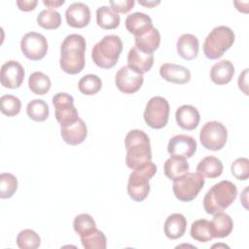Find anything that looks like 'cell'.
<instances>
[{
	"label": "cell",
	"instance_id": "1",
	"mask_svg": "<svg viewBox=\"0 0 249 249\" xmlns=\"http://www.w3.org/2000/svg\"><path fill=\"white\" fill-rule=\"evenodd\" d=\"M86 40L80 34H70L65 37L60 47V67L68 74L80 73L86 63Z\"/></svg>",
	"mask_w": 249,
	"mask_h": 249
},
{
	"label": "cell",
	"instance_id": "2",
	"mask_svg": "<svg viewBox=\"0 0 249 249\" xmlns=\"http://www.w3.org/2000/svg\"><path fill=\"white\" fill-rule=\"evenodd\" d=\"M126 148L125 163L135 170L152 160V151L148 135L140 129H131L124 138Z\"/></svg>",
	"mask_w": 249,
	"mask_h": 249
},
{
	"label": "cell",
	"instance_id": "3",
	"mask_svg": "<svg viewBox=\"0 0 249 249\" xmlns=\"http://www.w3.org/2000/svg\"><path fill=\"white\" fill-rule=\"evenodd\" d=\"M236 196V186L229 180H223L213 185L205 194L203 198L204 210L213 215L222 212L235 200Z\"/></svg>",
	"mask_w": 249,
	"mask_h": 249
},
{
	"label": "cell",
	"instance_id": "4",
	"mask_svg": "<svg viewBox=\"0 0 249 249\" xmlns=\"http://www.w3.org/2000/svg\"><path fill=\"white\" fill-rule=\"evenodd\" d=\"M123 51V42L117 35L104 36L97 42L91 51L93 62L100 68L109 69L116 65Z\"/></svg>",
	"mask_w": 249,
	"mask_h": 249
},
{
	"label": "cell",
	"instance_id": "5",
	"mask_svg": "<svg viewBox=\"0 0 249 249\" xmlns=\"http://www.w3.org/2000/svg\"><path fill=\"white\" fill-rule=\"evenodd\" d=\"M233 31L225 25L214 27L203 43V53L209 59H217L221 57L234 43Z\"/></svg>",
	"mask_w": 249,
	"mask_h": 249
},
{
	"label": "cell",
	"instance_id": "6",
	"mask_svg": "<svg viewBox=\"0 0 249 249\" xmlns=\"http://www.w3.org/2000/svg\"><path fill=\"white\" fill-rule=\"evenodd\" d=\"M156 172V164L150 161L130 173L127 183V194L131 199L134 201H142L148 196L150 193L149 180Z\"/></svg>",
	"mask_w": 249,
	"mask_h": 249
},
{
	"label": "cell",
	"instance_id": "7",
	"mask_svg": "<svg viewBox=\"0 0 249 249\" xmlns=\"http://www.w3.org/2000/svg\"><path fill=\"white\" fill-rule=\"evenodd\" d=\"M204 178L196 173L187 172L173 180V193L181 201H191L196 197L204 186Z\"/></svg>",
	"mask_w": 249,
	"mask_h": 249
},
{
	"label": "cell",
	"instance_id": "8",
	"mask_svg": "<svg viewBox=\"0 0 249 249\" xmlns=\"http://www.w3.org/2000/svg\"><path fill=\"white\" fill-rule=\"evenodd\" d=\"M169 117L168 101L162 96L152 97L146 105L144 111V120L146 124L156 129L166 125Z\"/></svg>",
	"mask_w": 249,
	"mask_h": 249
},
{
	"label": "cell",
	"instance_id": "9",
	"mask_svg": "<svg viewBox=\"0 0 249 249\" xmlns=\"http://www.w3.org/2000/svg\"><path fill=\"white\" fill-rule=\"evenodd\" d=\"M228 138V131L225 125L217 121L207 122L203 124L199 133L201 145L211 151H218L224 148Z\"/></svg>",
	"mask_w": 249,
	"mask_h": 249
},
{
	"label": "cell",
	"instance_id": "10",
	"mask_svg": "<svg viewBox=\"0 0 249 249\" xmlns=\"http://www.w3.org/2000/svg\"><path fill=\"white\" fill-rule=\"evenodd\" d=\"M53 104L55 109V119L60 127L74 124L80 119L74 106V98L70 94L66 92L56 93L53 97Z\"/></svg>",
	"mask_w": 249,
	"mask_h": 249
},
{
	"label": "cell",
	"instance_id": "11",
	"mask_svg": "<svg viewBox=\"0 0 249 249\" xmlns=\"http://www.w3.org/2000/svg\"><path fill=\"white\" fill-rule=\"evenodd\" d=\"M20 49L25 57L31 60H40L47 54L48 41L44 35L31 31L23 35Z\"/></svg>",
	"mask_w": 249,
	"mask_h": 249
},
{
	"label": "cell",
	"instance_id": "12",
	"mask_svg": "<svg viewBox=\"0 0 249 249\" xmlns=\"http://www.w3.org/2000/svg\"><path fill=\"white\" fill-rule=\"evenodd\" d=\"M143 74L130 68L128 65L121 67L115 78L117 88L124 93H134L143 85Z\"/></svg>",
	"mask_w": 249,
	"mask_h": 249
},
{
	"label": "cell",
	"instance_id": "13",
	"mask_svg": "<svg viewBox=\"0 0 249 249\" xmlns=\"http://www.w3.org/2000/svg\"><path fill=\"white\" fill-rule=\"evenodd\" d=\"M24 75V69L19 62L9 60L1 66V85L8 89H18L22 84Z\"/></svg>",
	"mask_w": 249,
	"mask_h": 249
},
{
	"label": "cell",
	"instance_id": "14",
	"mask_svg": "<svg viewBox=\"0 0 249 249\" xmlns=\"http://www.w3.org/2000/svg\"><path fill=\"white\" fill-rule=\"evenodd\" d=\"M196 151V141L194 137L186 134L173 136L167 145V152L171 156H178L185 159L192 158Z\"/></svg>",
	"mask_w": 249,
	"mask_h": 249
},
{
	"label": "cell",
	"instance_id": "15",
	"mask_svg": "<svg viewBox=\"0 0 249 249\" xmlns=\"http://www.w3.org/2000/svg\"><path fill=\"white\" fill-rule=\"evenodd\" d=\"M65 18L71 27L82 28L89 23L90 10L85 3L75 2L66 9Z\"/></svg>",
	"mask_w": 249,
	"mask_h": 249
},
{
	"label": "cell",
	"instance_id": "16",
	"mask_svg": "<svg viewBox=\"0 0 249 249\" xmlns=\"http://www.w3.org/2000/svg\"><path fill=\"white\" fill-rule=\"evenodd\" d=\"M160 75L165 81L177 85L186 84L191 79V72L188 68L174 63L162 64L160 68Z\"/></svg>",
	"mask_w": 249,
	"mask_h": 249
},
{
	"label": "cell",
	"instance_id": "17",
	"mask_svg": "<svg viewBox=\"0 0 249 249\" xmlns=\"http://www.w3.org/2000/svg\"><path fill=\"white\" fill-rule=\"evenodd\" d=\"M60 134L65 143L75 146L84 142L88 135V128L85 122L82 119H79L74 124L61 126Z\"/></svg>",
	"mask_w": 249,
	"mask_h": 249
},
{
	"label": "cell",
	"instance_id": "18",
	"mask_svg": "<svg viewBox=\"0 0 249 249\" xmlns=\"http://www.w3.org/2000/svg\"><path fill=\"white\" fill-rule=\"evenodd\" d=\"M127 63L133 70L144 74L152 68L154 64V54L143 53L134 46L128 52Z\"/></svg>",
	"mask_w": 249,
	"mask_h": 249
},
{
	"label": "cell",
	"instance_id": "19",
	"mask_svg": "<svg viewBox=\"0 0 249 249\" xmlns=\"http://www.w3.org/2000/svg\"><path fill=\"white\" fill-rule=\"evenodd\" d=\"M125 27L129 33L136 37L149 31L153 27V22L151 18L145 13L135 12L126 17Z\"/></svg>",
	"mask_w": 249,
	"mask_h": 249
},
{
	"label": "cell",
	"instance_id": "20",
	"mask_svg": "<svg viewBox=\"0 0 249 249\" xmlns=\"http://www.w3.org/2000/svg\"><path fill=\"white\" fill-rule=\"evenodd\" d=\"M175 119L181 128L186 130H193L198 125L200 116L196 107L185 104L176 110Z\"/></svg>",
	"mask_w": 249,
	"mask_h": 249
},
{
	"label": "cell",
	"instance_id": "21",
	"mask_svg": "<svg viewBox=\"0 0 249 249\" xmlns=\"http://www.w3.org/2000/svg\"><path fill=\"white\" fill-rule=\"evenodd\" d=\"M234 75V66L228 59H222L215 63L210 70V79L216 85L230 83Z\"/></svg>",
	"mask_w": 249,
	"mask_h": 249
},
{
	"label": "cell",
	"instance_id": "22",
	"mask_svg": "<svg viewBox=\"0 0 249 249\" xmlns=\"http://www.w3.org/2000/svg\"><path fill=\"white\" fill-rule=\"evenodd\" d=\"M187 228V220L181 213H173L169 215L163 226V231L169 239H177L184 235Z\"/></svg>",
	"mask_w": 249,
	"mask_h": 249
},
{
	"label": "cell",
	"instance_id": "23",
	"mask_svg": "<svg viewBox=\"0 0 249 249\" xmlns=\"http://www.w3.org/2000/svg\"><path fill=\"white\" fill-rule=\"evenodd\" d=\"M176 47L178 54L186 60H192L197 56L198 40L193 34H182L177 40Z\"/></svg>",
	"mask_w": 249,
	"mask_h": 249
},
{
	"label": "cell",
	"instance_id": "24",
	"mask_svg": "<svg viewBox=\"0 0 249 249\" xmlns=\"http://www.w3.org/2000/svg\"><path fill=\"white\" fill-rule=\"evenodd\" d=\"M135 47L143 53H153L160 46V34L154 26L143 35L134 37Z\"/></svg>",
	"mask_w": 249,
	"mask_h": 249
},
{
	"label": "cell",
	"instance_id": "25",
	"mask_svg": "<svg viewBox=\"0 0 249 249\" xmlns=\"http://www.w3.org/2000/svg\"><path fill=\"white\" fill-rule=\"evenodd\" d=\"M223 163L218 158L214 156H207L198 162L196 171L202 177L216 178L223 173Z\"/></svg>",
	"mask_w": 249,
	"mask_h": 249
},
{
	"label": "cell",
	"instance_id": "26",
	"mask_svg": "<svg viewBox=\"0 0 249 249\" xmlns=\"http://www.w3.org/2000/svg\"><path fill=\"white\" fill-rule=\"evenodd\" d=\"M189 162L187 159L178 157V156H171L167 159L163 165V171L166 177L171 180H174L189 171Z\"/></svg>",
	"mask_w": 249,
	"mask_h": 249
},
{
	"label": "cell",
	"instance_id": "27",
	"mask_svg": "<svg viewBox=\"0 0 249 249\" xmlns=\"http://www.w3.org/2000/svg\"><path fill=\"white\" fill-rule=\"evenodd\" d=\"M211 226L214 237L224 238L231 232L233 228V222L230 215L222 211L214 214V217L211 221Z\"/></svg>",
	"mask_w": 249,
	"mask_h": 249
},
{
	"label": "cell",
	"instance_id": "28",
	"mask_svg": "<svg viewBox=\"0 0 249 249\" xmlns=\"http://www.w3.org/2000/svg\"><path fill=\"white\" fill-rule=\"evenodd\" d=\"M120 16L108 6H101L96 10V22L103 29H114L120 24Z\"/></svg>",
	"mask_w": 249,
	"mask_h": 249
},
{
	"label": "cell",
	"instance_id": "29",
	"mask_svg": "<svg viewBox=\"0 0 249 249\" xmlns=\"http://www.w3.org/2000/svg\"><path fill=\"white\" fill-rule=\"evenodd\" d=\"M191 236L198 242H208L214 238L211 222L206 219L195 221L191 226Z\"/></svg>",
	"mask_w": 249,
	"mask_h": 249
},
{
	"label": "cell",
	"instance_id": "30",
	"mask_svg": "<svg viewBox=\"0 0 249 249\" xmlns=\"http://www.w3.org/2000/svg\"><path fill=\"white\" fill-rule=\"evenodd\" d=\"M28 86L33 93L43 95L50 90L51 80L49 76H47L43 72L36 71L29 76Z\"/></svg>",
	"mask_w": 249,
	"mask_h": 249
},
{
	"label": "cell",
	"instance_id": "31",
	"mask_svg": "<svg viewBox=\"0 0 249 249\" xmlns=\"http://www.w3.org/2000/svg\"><path fill=\"white\" fill-rule=\"evenodd\" d=\"M26 113L36 122H44L49 117V105L42 99H33L26 106Z\"/></svg>",
	"mask_w": 249,
	"mask_h": 249
},
{
	"label": "cell",
	"instance_id": "32",
	"mask_svg": "<svg viewBox=\"0 0 249 249\" xmlns=\"http://www.w3.org/2000/svg\"><path fill=\"white\" fill-rule=\"evenodd\" d=\"M101 79L94 74H88L83 76L78 83L79 90L86 95H92L97 93L101 89Z\"/></svg>",
	"mask_w": 249,
	"mask_h": 249
},
{
	"label": "cell",
	"instance_id": "33",
	"mask_svg": "<svg viewBox=\"0 0 249 249\" xmlns=\"http://www.w3.org/2000/svg\"><path fill=\"white\" fill-rule=\"evenodd\" d=\"M37 23L45 29H55L61 23L60 14L53 9H45L37 16Z\"/></svg>",
	"mask_w": 249,
	"mask_h": 249
},
{
	"label": "cell",
	"instance_id": "34",
	"mask_svg": "<svg viewBox=\"0 0 249 249\" xmlns=\"http://www.w3.org/2000/svg\"><path fill=\"white\" fill-rule=\"evenodd\" d=\"M17 244L20 249H36L41 244V238L36 231L26 229L18 232Z\"/></svg>",
	"mask_w": 249,
	"mask_h": 249
},
{
	"label": "cell",
	"instance_id": "35",
	"mask_svg": "<svg viewBox=\"0 0 249 249\" xmlns=\"http://www.w3.org/2000/svg\"><path fill=\"white\" fill-rule=\"evenodd\" d=\"M73 227L75 231L80 235V237H82L93 231L96 229V224L90 215L82 213L75 217Z\"/></svg>",
	"mask_w": 249,
	"mask_h": 249
},
{
	"label": "cell",
	"instance_id": "36",
	"mask_svg": "<svg viewBox=\"0 0 249 249\" xmlns=\"http://www.w3.org/2000/svg\"><path fill=\"white\" fill-rule=\"evenodd\" d=\"M81 242L86 249H105L107 247L106 236L98 229H95L90 233L82 236Z\"/></svg>",
	"mask_w": 249,
	"mask_h": 249
},
{
	"label": "cell",
	"instance_id": "37",
	"mask_svg": "<svg viewBox=\"0 0 249 249\" xmlns=\"http://www.w3.org/2000/svg\"><path fill=\"white\" fill-rule=\"evenodd\" d=\"M18 189V179L12 173L3 172L0 175V197L9 198Z\"/></svg>",
	"mask_w": 249,
	"mask_h": 249
},
{
	"label": "cell",
	"instance_id": "38",
	"mask_svg": "<svg viewBox=\"0 0 249 249\" xmlns=\"http://www.w3.org/2000/svg\"><path fill=\"white\" fill-rule=\"evenodd\" d=\"M0 104L1 112L8 117H14L18 115L21 108L20 100L12 94L2 95L0 98Z\"/></svg>",
	"mask_w": 249,
	"mask_h": 249
},
{
	"label": "cell",
	"instance_id": "39",
	"mask_svg": "<svg viewBox=\"0 0 249 249\" xmlns=\"http://www.w3.org/2000/svg\"><path fill=\"white\" fill-rule=\"evenodd\" d=\"M231 174L238 180H247L249 177V160L246 158H238L231 167Z\"/></svg>",
	"mask_w": 249,
	"mask_h": 249
},
{
	"label": "cell",
	"instance_id": "40",
	"mask_svg": "<svg viewBox=\"0 0 249 249\" xmlns=\"http://www.w3.org/2000/svg\"><path fill=\"white\" fill-rule=\"evenodd\" d=\"M135 1L134 0H120V1H110V5H111V9L118 13H123L125 14L127 12H129L132 7L134 6Z\"/></svg>",
	"mask_w": 249,
	"mask_h": 249
},
{
	"label": "cell",
	"instance_id": "41",
	"mask_svg": "<svg viewBox=\"0 0 249 249\" xmlns=\"http://www.w3.org/2000/svg\"><path fill=\"white\" fill-rule=\"evenodd\" d=\"M37 4H38L37 0H18L17 1V6L18 7V9L24 12H29L34 10Z\"/></svg>",
	"mask_w": 249,
	"mask_h": 249
},
{
	"label": "cell",
	"instance_id": "42",
	"mask_svg": "<svg viewBox=\"0 0 249 249\" xmlns=\"http://www.w3.org/2000/svg\"><path fill=\"white\" fill-rule=\"evenodd\" d=\"M247 77H248V69H244L242 73H240L239 77H238V87L240 89V90H242L246 95L248 94V83H247Z\"/></svg>",
	"mask_w": 249,
	"mask_h": 249
},
{
	"label": "cell",
	"instance_id": "43",
	"mask_svg": "<svg viewBox=\"0 0 249 249\" xmlns=\"http://www.w3.org/2000/svg\"><path fill=\"white\" fill-rule=\"evenodd\" d=\"M64 0H56V1H53V0H43V4L47 7H49L50 9L52 8H57L61 5L64 4Z\"/></svg>",
	"mask_w": 249,
	"mask_h": 249
},
{
	"label": "cell",
	"instance_id": "44",
	"mask_svg": "<svg viewBox=\"0 0 249 249\" xmlns=\"http://www.w3.org/2000/svg\"><path fill=\"white\" fill-rule=\"evenodd\" d=\"M138 3L140 4V5H142V6H145V7H148V8H153V7H155V6H157V5H159L160 3V1H155V0H144V1H142V0H139L138 1Z\"/></svg>",
	"mask_w": 249,
	"mask_h": 249
}]
</instances>
